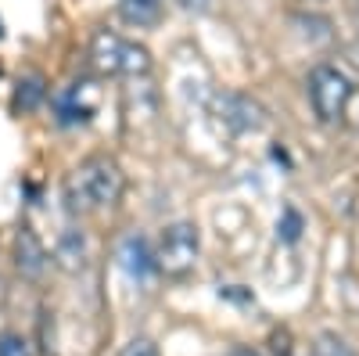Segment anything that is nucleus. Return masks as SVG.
<instances>
[{
  "mask_svg": "<svg viewBox=\"0 0 359 356\" xmlns=\"http://www.w3.org/2000/svg\"><path fill=\"white\" fill-rule=\"evenodd\" d=\"M101 108V86L94 79H79L69 91L57 94V123L62 126H83Z\"/></svg>",
  "mask_w": 359,
  "mask_h": 356,
  "instance_id": "5",
  "label": "nucleus"
},
{
  "mask_svg": "<svg viewBox=\"0 0 359 356\" xmlns=\"http://www.w3.org/2000/svg\"><path fill=\"white\" fill-rule=\"evenodd\" d=\"M15 266L25 277H40L47 270V249H43V242L36 237L33 227H22L18 237H15Z\"/></svg>",
  "mask_w": 359,
  "mask_h": 356,
  "instance_id": "8",
  "label": "nucleus"
},
{
  "mask_svg": "<svg viewBox=\"0 0 359 356\" xmlns=\"http://www.w3.org/2000/svg\"><path fill=\"white\" fill-rule=\"evenodd\" d=\"M298 230H302V220H298L294 209H284V223H277V234L284 242H298Z\"/></svg>",
  "mask_w": 359,
  "mask_h": 356,
  "instance_id": "14",
  "label": "nucleus"
},
{
  "mask_svg": "<svg viewBox=\"0 0 359 356\" xmlns=\"http://www.w3.org/2000/svg\"><path fill=\"white\" fill-rule=\"evenodd\" d=\"M198 252H201V234L191 220H180V223H169L158 237V252H155V263L158 270H165L169 277H184L191 266L198 263Z\"/></svg>",
  "mask_w": 359,
  "mask_h": 356,
  "instance_id": "3",
  "label": "nucleus"
},
{
  "mask_svg": "<svg viewBox=\"0 0 359 356\" xmlns=\"http://www.w3.org/2000/svg\"><path fill=\"white\" fill-rule=\"evenodd\" d=\"M118 15L130 25H155L162 15V0H118Z\"/></svg>",
  "mask_w": 359,
  "mask_h": 356,
  "instance_id": "10",
  "label": "nucleus"
},
{
  "mask_svg": "<svg viewBox=\"0 0 359 356\" xmlns=\"http://www.w3.org/2000/svg\"><path fill=\"white\" fill-rule=\"evenodd\" d=\"M118 356H158V345L151 338H133Z\"/></svg>",
  "mask_w": 359,
  "mask_h": 356,
  "instance_id": "15",
  "label": "nucleus"
},
{
  "mask_svg": "<svg viewBox=\"0 0 359 356\" xmlns=\"http://www.w3.org/2000/svg\"><path fill=\"white\" fill-rule=\"evenodd\" d=\"M54 259L69 274L83 270V266H86V237L79 230H65L62 237H57V245H54Z\"/></svg>",
  "mask_w": 359,
  "mask_h": 356,
  "instance_id": "9",
  "label": "nucleus"
},
{
  "mask_svg": "<svg viewBox=\"0 0 359 356\" xmlns=\"http://www.w3.org/2000/svg\"><path fill=\"white\" fill-rule=\"evenodd\" d=\"M180 4H184V8H205L208 0H180Z\"/></svg>",
  "mask_w": 359,
  "mask_h": 356,
  "instance_id": "16",
  "label": "nucleus"
},
{
  "mask_svg": "<svg viewBox=\"0 0 359 356\" xmlns=\"http://www.w3.org/2000/svg\"><path fill=\"white\" fill-rule=\"evenodd\" d=\"M18 86H25V91H18V98H15V105H22V108H33L43 98V83L40 79H29V83H18Z\"/></svg>",
  "mask_w": 359,
  "mask_h": 356,
  "instance_id": "13",
  "label": "nucleus"
},
{
  "mask_svg": "<svg viewBox=\"0 0 359 356\" xmlns=\"http://www.w3.org/2000/svg\"><path fill=\"white\" fill-rule=\"evenodd\" d=\"M313 356H355L348 342H341L338 335H320L313 345Z\"/></svg>",
  "mask_w": 359,
  "mask_h": 356,
  "instance_id": "11",
  "label": "nucleus"
},
{
  "mask_svg": "<svg viewBox=\"0 0 359 356\" xmlns=\"http://www.w3.org/2000/svg\"><path fill=\"white\" fill-rule=\"evenodd\" d=\"M0 37H4V29H0Z\"/></svg>",
  "mask_w": 359,
  "mask_h": 356,
  "instance_id": "18",
  "label": "nucleus"
},
{
  "mask_svg": "<svg viewBox=\"0 0 359 356\" xmlns=\"http://www.w3.org/2000/svg\"><path fill=\"white\" fill-rule=\"evenodd\" d=\"M90 65L101 76H144L151 69V51L137 40H126L118 33H94L90 40Z\"/></svg>",
  "mask_w": 359,
  "mask_h": 356,
  "instance_id": "2",
  "label": "nucleus"
},
{
  "mask_svg": "<svg viewBox=\"0 0 359 356\" xmlns=\"http://www.w3.org/2000/svg\"><path fill=\"white\" fill-rule=\"evenodd\" d=\"M123 187H126V176L111 155H90L69 173L65 205L69 213H97L123 198Z\"/></svg>",
  "mask_w": 359,
  "mask_h": 356,
  "instance_id": "1",
  "label": "nucleus"
},
{
  "mask_svg": "<svg viewBox=\"0 0 359 356\" xmlns=\"http://www.w3.org/2000/svg\"><path fill=\"white\" fill-rule=\"evenodd\" d=\"M0 356H33L29 352V342L15 331H4L0 335Z\"/></svg>",
  "mask_w": 359,
  "mask_h": 356,
  "instance_id": "12",
  "label": "nucleus"
},
{
  "mask_svg": "<svg viewBox=\"0 0 359 356\" xmlns=\"http://www.w3.org/2000/svg\"><path fill=\"white\" fill-rule=\"evenodd\" d=\"M352 79L345 72H338L334 65H320L313 69L309 76V101H313V112L320 123H338L345 115L348 101H352Z\"/></svg>",
  "mask_w": 359,
  "mask_h": 356,
  "instance_id": "4",
  "label": "nucleus"
},
{
  "mask_svg": "<svg viewBox=\"0 0 359 356\" xmlns=\"http://www.w3.org/2000/svg\"><path fill=\"white\" fill-rule=\"evenodd\" d=\"M230 356H262V352H255V349H233Z\"/></svg>",
  "mask_w": 359,
  "mask_h": 356,
  "instance_id": "17",
  "label": "nucleus"
},
{
  "mask_svg": "<svg viewBox=\"0 0 359 356\" xmlns=\"http://www.w3.org/2000/svg\"><path fill=\"white\" fill-rule=\"evenodd\" d=\"M118 266H123V274L133 277V281H147L158 270L155 252H151V245H147L140 234H126L123 242H118Z\"/></svg>",
  "mask_w": 359,
  "mask_h": 356,
  "instance_id": "7",
  "label": "nucleus"
},
{
  "mask_svg": "<svg viewBox=\"0 0 359 356\" xmlns=\"http://www.w3.org/2000/svg\"><path fill=\"white\" fill-rule=\"evenodd\" d=\"M212 112L219 115V123L226 126V130H233V133H255V130H262L266 126V112H262V105H255L252 98H245V94H216L212 98Z\"/></svg>",
  "mask_w": 359,
  "mask_h": 356,
  "instance_id": "6",
  "label": "nucleus"
}]
</instances>
